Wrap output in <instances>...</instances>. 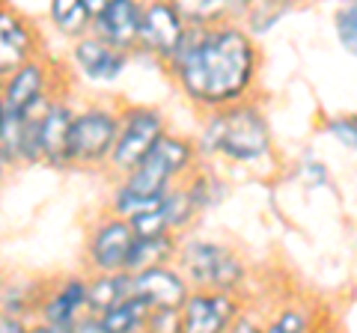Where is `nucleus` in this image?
I'll use <instances>...</instances> for the list:
<instances>
[{"label": "nucleus", "mask_w": 357, "mask_h": 333, "mask_svg": "<svg viewBox=\"0 0 357 333\" xmlns=\"http://www.w3.org/2000/svg\"><path fill=\"white\" fill-rule=\"evenodd\" d=\"M134 241V229L126 217H119L114 212H107L89 232L86 241V262L93 274H110L122 271L128 256V247Z\"/></svg>", "instance_id": "obj_12"}, {"label": "nucleus", "mask_w": 357, "mask_h": 333, "mask_svg": "<svg viewBox=\"0 0 357 333\" xmlns=\"http://www.w3.org/2000/svg\"><path fill=\"white\" fill-rule=\"evenodd\" d=\"M164 131H167V125H164V114L158 107H149V104L122 107L116 143L107 158V166L116 176H126L128 170H134V166L146 158V152L155 146V140H158Z\"/></svg>", "instance_id": "obj_6"}, {"label": "nucleus", "mask_w": 357, "mask_h": 333, "mask_svg": "<svg viewBox=\"0 0 357 333\" xmlns=\"http://www.w3.org/2000/svg\"><path fill=\"white\" fill-rule=\"evenodd\" d=\"M307 327H310V318L304 316V309H283V313L268 325L271 333H298V330H307Z\"/></svg>", "instance_id": "obj_25"}, {"label": "nucleus", "mask_w": 357, "mask_h": 333, "mask_svg": "<svg viewBox=\"0 0 357 333\" xmlns=\"http://www.w3.org/2000/svg\"><path fill=\"white\" fill-rule=\"evenodd\" d=\"M188 27H215L241 13V0H170Z\"/></svg>", "instance_id": "obj_19"}, {"label": "nucleus", "mask_w": 357, "mask_h": 333, "mask_svg": "<svg viewBox=\"0 0 357 333\" xmlns=\"http://www.w3.org/2000/svg\"><path fill=\"white\" fill-rule=\"evenodd\" d=\"M54 65L39 54H33L13 69L6 77H0V95H3V107L9 116H24L39 114L45 104L54 98Z\"/></svg>", "instance_id": "obj_7"}, {"label": "nucleus", "mask_w": 357, "mask_h": 333, "mask_svg": "<svg viewBox=\"0 0 357 333\" xmlns=\"http://www.w3.org/2000/svg\"><path fill=\"white\" fill-rule=\"evenodd\" d=\"M6 166H9V161L3 155V146H0V182H3V176H6Z\"/></svg>", "instance_id": "obj_28"}, {"label": "nucleus", "mask_w": 357, "mask_h": 333, "mask_svg": "<svg viewBox=\"0 0 357 333\" xmlns=\"http://www.w3.org/2000/svg\"><path fill=\"white\" fill-rule=\"evenodd\" d=\"M119 131V110L107 104H84L72 116L69 166H102L107 164Z\"/></svg>", "instance_id": "obj_5"}, {"label": "nucleus", "mask_w": 357, "mask_h": 333, "mask_svg": "<svg viewBox=\"0 0 357 333\" xmlns=\"http://www.w3.org/2000/svg\"><path fill=\"white\" fill-rule=\"evenodd\" d=\"M328 131L331 137L345 149L357 152V116H331L328 119Z\"/></svg>", "instance_id": "obj_24"}, {"label": "nucleus", "mask_w": 357, "mask_h": 333, "mask_svg": "<svg viewBox=\"0 0 357 333\" xmlns=\"http://www.w3.org/2000/svg\"><path fill=\"white\" fill-rule=\"evenodd\" d=\"M178 250V241L173 232H161V235H134L131 247H128V256L122 271H143V268H152V265H167Z\"/></svg>", "instance_id": "obj_18"}, {"label": "nucleus", "mask_w": 357, "mask_h": 333, "mask_svg": "<svg viewBox=\"0 0 357 333\" xmlns=\"http://www.w3.org/2000/svg\"><path fill=\"white\" fill-rule=\"evenodd\" d=\"M241 316V304L236 292H220V288H194L188 292L178 325L185 333H220L229 330L232 321Z\"/></svg>", "instance_id": "obj_10"}, {"label": "nucleus", "mask_w": 357, "mask_h": 333, "mask_svg": "<svg viewBox=\"0 0 357 333\" xmlns=\"http://www.w3.org/2000/svg\"><path fill=\"white\" fill-rule=\"evenodd\" d=\"M188 292H191V286H188L182 271L170 268V262H167V265H152V268L134 271L128 295L140 297V301L149 307V318H155V316H178L182 313Z\"/></svg>", "instance_id": "obj_9"}, {"label": "nucleus", "mask_w": 357, "mask_h": 333, "mask_svg": "<svg viewBox=\"0 0 357 333\" xmlns=\"http://www.w3.org/2000/svg\"><path fill=\"white\" fill-rule=\"evenodd\" d=\"M48 18L54 30L66 39H81L93 30V15L84 6V0H51Z\"/></svg>", "instance_id": "obj_20"}, {"label": "nucleus", "mask_w": 357, "mask_h": 333, "mask_svg": "<svg viewBox=\"0 0 357 333\" xmlns=\"http://www.w3.org/2000/svg\"><path fill=\"white\" fill-rule=\"evenodd\" d=\"M107 3H110V0H84V6L89 9V15H93V18H96L98 13H102V9H105Z\"/></svg>", "instance_id": "obj_27"}, {"label": "nucleus", "mask_w": 357, "mask_h": 333, "mask_svg": "<svg viewBox=\"0 0 357 333\" xmlns=\"http://www.w3.org/2000/svg\"><path fill=\"white\" fill-rule=\"evenodd\" d=\"M149 325V307L140 297L128 295L126 301L110 307L105 316H98L96 330H110V333H126V330H146Z\"/></svg>", "instance_id": "obj_21"}, {"label": "nucleus", "mask_w": 357, "mask_h": 333, "mask_svg": "<svg viewBox=\"0 0 357 333\" xmlns=\"http://www.w3.org/2000/svg\"><path fill=\"white\" fill-rule=\"evenodd\" d=\"M182 185L188 187V194H191V199L197 203L199 212H203V208H208V206H215L218 199L223 196V185H220L211 173H203L199 166H194V170L185 176Z\"/></svg>", "instance_id": "obj_22"}, {"label": "nucleus", "mask_w": 357, "mask_h": 333, "mask_svg": "<svg viewBox=\"0 0 357 333\" xmlns=\"http://www.w3.org/2000/svg\"><path fill=\"white\" fill-rule=\"evenodd\" d=\"M333 27H337V39L345 51L357 54V0H349L337 18H333Z\"/></svg>", "instance_id": "obj_23"}, {"label": "nucleus", "mask_w": 357, "mask_h": 333, "mask_svg": "<svg viewBox=\"0 0 357 333\" xmlns=\"http://www.w3.org/2000/svg\"><path fill=\"white\" fill-rule=\"evenodd\" d=\"M39 51H42L39 27L27 15H21L9 0H0V77H6Z\"/></svg>", "instance_id": "obj_13"}, {"label": "nucleus", "mask_w": 357, "mask_h": 333, "mask_svg": "<svg viewBox=\"0 0 357 333\" xmlns=\"http://www.w3.org/2000/svg\"><path fill=\"white\" fill-rule=\"evenodd\" d=\"M39 330H81L86 318V277H66L39 301Z\"/></svg>", "instance_id": "obj_11"}, {"label": "nucleus", "mask_w": 357, "mask_h": 333, "mask_svg": "<svg viewBox=\"0 0 357 333\" xmlns=\"http://www.w3.org/2000/svg\"><path fill=\"white\" fill-rule=\"evenodd\" d=\"M72 116H75V107L60 95H54L42 110V122H39L42 164L54 166V170H66V166H69Z\"/></svg>", "instance_id": "obj_15"}, {"label": "nucleus", "mask_w": 357, "mask_h": 333, "mask_svg": "<svg viewBox=\"0 0 357 333\" xmlns=\"http://www.w3.org/2000/svg\"><path fill=\"white\" fill-rule=\"evenodd\" d=\"M197 152L223 155L227 161L250 164L271 152V128L259 104L232 102L227 107H215V114L206 119L203 137H199Z\"/></svg>", "instance_id": "obj_2"}, {"label": "nucleus", "mask_w": 357, "mask_h": 333, "mask_svg": "<svg viewBox=\"0 0 357 333\" xmlns=\"http://www.w3.org/2000/svg\"><path fill=\"white\" fill-rule=\"evenodd\" d=\"M197 166V146L188 137H176V134H164L155 140V146L146 152L134 170L122 176V187L140 194V196H164V191L170 187L176 179L182 182L188 173Z\"/></svg>", "instance_id": "obj_3"}, {"label": "nucleus", "mask_w": 357, "mask_h": 333, "mask_svg": "<svg viewBox=\"0 0 357 333\" xmlns=\"http://www.w3.org/2000/svg\"><path fill=\"white\" fill-rule=\"evenodd\" d=\"M131 292V274L128 271H110L86 277V318L81 330H96L98 316H105L110 307L126 301Z\"/></svg>", "instance_id": "obj_17"}, {"label": "nucleus", "mask_w": 357, "mask_h": 333, "mask_svg": "<svg viewBox=\"0 0 357 333\" xmlns=\"http://www.w3.org/2000/svg\"><path fill=\"white\" fill-rule=\"evenodd\" d=\"M164 65L188 102L215 110L248 98L259 75V48L253 33L232 21L215 27H188L185 42Z\"/></svg>", "instance_id": "obj_1"}, {"label": "nucleus", "mask_w": 357, "mask_h": 333, "mask_svg": "<svg viewBox=\"0 0 357 333\" xmlns=\"http://www.w3.org/2000/svg\"><path fill=\"white\" fill-rule=\"evenodd\" d=\"M3 119H6V107H3V95H0V125H3Z\"/></svg>", "instance_id": "obj_29"}, {"label": "nucleus", "mask_w": 357, "mask_h": 333, "mask_svg": "<svg viewBox=\"0 0 357 333\" xmlns=\"http://www.w3.org/2000/svg\"><path fill=\"white\" fill-rule=\"evenodd\" d=\"M24 327H27L24 318H15V316H9V313H0V333H21Z\"/></svg>", "instance_id": "obj_26"}, {"label": "nucleus", "mask_w": 357, "mask_h": 333, "mask_svg": "<svg viewBox=\"0 0 357 333\" xmlns=\"http://www.w3.org/2000/svg\"><path fill=\"white\" fill-rule=\"evenodd\" d=\"M188 24L176 13L170 0H143L140 9V33H137V48L149 57L167 63L185 42Z\"/></svg>", "instance_id": "obj_8"}, {"label": "nucleus", "mask_w": 357, "mask_h": 333, "mask_svg": "<svg viewBox=\"0 0 357 333\" xmlns=\"http://www.w3.org/2000/svg\"><path fill=\"white\" fill-rule=\"evenodd\" d=\"M131 51L110 45L96 33H86L81 39H72V65L93 84H114L128 69Z\"/></svg>", "instance_id": "obj_14"}, {"label": "nucleus", "mask_w": 357, "mask_h": 333, "mask_svg": "<svg viewBox=\"0 0 357 333\" xmlns=\"http://www.w3.org/2000/svg\"><path fill=\"white\" fill-rule=\"evenodd\" d=\"M178 271L194 288H220L238 292L244 283V262L236 250L215 241H188L176 250Z\"/></svg>", "instance_id": "obj_4"}, {"label": "nucleus", "mask_w": 357, "mask_h": 333, "mask_svg": "<svg viewBox=\"0 0 357 333\" xmlns=\"http://www.w3.org/2000/svg\"><path fill=\"white\" fill-rule=\"evenodd\" d=\"M140 0H110V3L93 18L96 36H102L110 45L122 51H137V33H140Z\"/></svg>", "instance_id": "obj_16"}]
</instances>
